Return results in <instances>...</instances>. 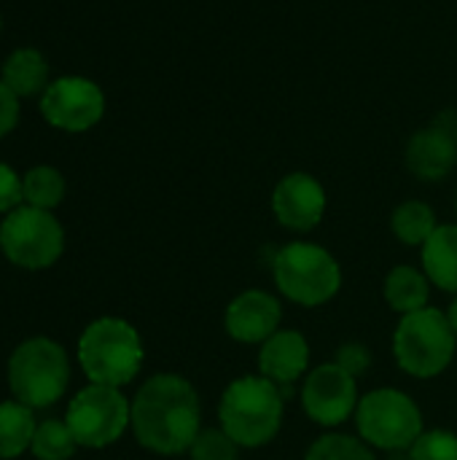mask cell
Listing matches in <instances>:
<instances>
[{
  "label": "cell",
  "instance_id": "cell-23",
  "mask_svg": "<svg viewBox=\"0 0 457 460\" xmlns=\"http://www.w3.org/2000/svg\"><path fill=\"white\" fill-rule=\"evenodd\" d=\"M304 460H377L366 442L345 434H326L312 442Z\"/></svg>",
  "mask_w": 457,
  "mask_h": 460
},
{
  "label": "cell",
  "instance_id": "cell-28",
  "mask_svg": "<svg viewBox=\"0 0 457 460\" xmlns=\"http://www.w3.org/2000/svg\"><path fill=\"white\" fill-rule=\"evenodd\" d=\"M19 97L0 78V137L13 132V127L19 124Z\"/></svg>",
  "mask_w": 457,
  "mask_h": 460
},
{
  "label": "cell",
  "instance_id": "cell-10",
  "mask_svg": "<svg viewBox=\"0 0 457 460\" xmlns=\"http://www.w3.org/2000/svg\"><path fill=\"white\" fill-rule=\"evenodd\" d=\"M40 116L62 132H86L105 116V94L92 78L59 75L40 94Z\"/></svg>",
  "mask_w": 457,
  "mask_h": 460
},
{
  "label": "cell",
  "instance_id": "cell-21",
  "mask_svg": "<svg viewBox=\"0 0 457 460\" xmlns=\"http://www.w3.org/2000/svg\"><path fill=\"white\" fill-rule=\"evenodd\" d=\"M24 189V202L40 210H54L65 199V178L57 167L38 164L24 172L22 178Z\"/></svg>",
  "mask_w": 457,
  "mask_h": 460
},
{
  "label": "cell",
  "instance_id": "cell-8",
  "mask_svg": "<svg viewBox=\"0 0 457 460\" xmlns=\"http://www.w3.org/2000/svg\"><path fill=\"white\" fill-rule=\"evenodd\" d=\"M3 253L11 264L22 270H46L65 251L62 224L51 216V210H40L32 205H19L5 213L0 224Z\"/></svg>",
  "mask_w": 457,
  "mask_h": 460
},
{
  "label": "cell",
  "instance_id": "cell-1",
  "mask_svg": "<svg viewBox=\"0 0 457 460\" xmlns=\"http://www.w3.org/2000/svg\"><path fill=\"white\" fill-rule=\"evenodd\" d=\"M199 396L180 375H154L132 402L135 439L156 456L189 453L199 437Z\"/></svg>",
  "mask_w": 457,
  "mask_h": 460
},
{
  "label": "cell",
  "instance_id": "cell-19",
  "mask_svg": "<svg viewBox=\"0 0 457 460\" xmlns=\"http://www.w3.org/2000/svg\"><path fill=\"white\" fill-rule=\"evenodd\" d=\"M35 418L32 410L22 402H3L0 404V458H19L24 450L32 447L35 437Z\"/></svg>",
  "mask_w": 457,
  "mask_h": 460
},
{
  "label": "cell",
  "instance_id": "cell-7",
  "mask_svg": "<svg viewBox=\"0 0 457 460\" xmlns=\"http://www.w3.org/2000/svg\"><path fill=\"white\" fill-rule=\"evenodd\" d=\"M358 434L366 445L396 453L409 450L423 434L420 407L396 388H377L358 402Z\"/></svg>",
  "mask_w": 457,
  "mask_h": 460
},
{
  "label": "cell",
  "instance_id": "cell-11",
  "mask_svg": "<svg viewBox=\"0 0 457 460\" xmlns=\"http://www.w3.org/2000/svg\"><path fill=\"white\" fill-rule=\"evenodd\" d=\"M302 407L318 426H342L358 410V385L337 364L312 369L302 385Z\"/></svg>",
  "mask_w": 457,
  "mask_h": 460
},
{
  "label": "cell",
  "instance_id": "cell-25",
  "mask_svg": "<svg viewBox=\"0 0 457 460\" xmlns=\"http://www.w3.org/2000/svg\"><path fill=\"white\" fill-rule=\"evenodd\" d=\"M409 460H457V434L453 431H423L409 447Z\"/></svg>",
  "mask_w": 457,
  "mask_h": 460
},
{
  "label": "cell",
  "instance_id": "cell-5",
  "mask_svg": "<svg viewBox=\"0 0 457 460\" xmlns=\"http://www.w3.org/2000/svg\"><path fill=\"white\" fill-rule=\"evenodd\" d=\"M457 334L447 313L426 307L409 315H401V323L393 334V353L399 367L420 380L442 375L455 358Z\"/></svg>",
  "mask_w": 457,
  "mask_h": 460
},
{
  "label": "cell",
  "instance_id": "cell-4",
  "mask_svg": "<svg viewBox=\"0 0 457 460\" xmlns=\"http://www.w3.org/2000/svg\"><path fill=\"white\" fill-rule=\"evenodd\" d=\"M70 383V364L62 345L46 337L22 342L8 358V388L30 410L57 404Z\"/></svg>",
  "mask_w": 457,
  "mask_h": 460
},
{
  "label": "cell",
  "instance_id": "cell-14",
  "mask_svg": "<svg viewBox=\"0 0 457 460\" xmlns=\"http://www.w3.org/2000/svg\"><path fill=\"white\" fill-rule=\"evenodd\" d=\"M283 307L277 296L250 288L234 296L226 307V332L242 345H264L275 332H280Z\"/></svg>",
  "mask_w": 457,
  "mask_h": 460
},
{
  "label": "cell",
  "instance_id": "cell-18",
  "mask_svg": "<svg viewBox=\"0 0 457 460\" xmlns=\"http://www.w3.org/2000/svg\"><path fill=\"white\" fill-rule=\"evenodd\" d=\"M431 299V280L409 264H399L385 278V302L399 315L426 310Z\"/></svg>",
  "mask_w": 457,
  "mask_h": 460
},
{
  "label": "cell",
  "instance_id": "cell-6",
  "mask_svg": "<svg viewBox=\"0 0 457 460\" xmlns=\"http://www.w3.org/2000/svg\"><path fill=\"white\" fill-rule=\"evenodd\" d=\"M275 286L280 294L304 307H321L331 302L342 286V270L337 259L315 243H288L272 261Z\"/></svg>",
  "mask_w": 457,
  "mask_h": 460
},
{
  "label": "cell",
  "instance_id": "cell-12",
  "mask_svg": "<svg viewBox=\"0 0 457 460\" xmlns=\"http://www.w3.org/2000/svg\"><path fill=\"white\" fill-rule=\"evenodd\" d=\"M457 164V121L450 116L423 127L407 143V167L420 181H444Z\"/></svg>",
  "mask_w": 457,
  "mask_h": 460
},
{
  "label": "cell",
  "instance_id": "cell-32",
  "mask_svg": "<svg viewBox=\"0 0 457 460\" xmlns=\"http://www.w3.org/2000/svg\"><path fill=\"white\" fill-rule=\"evenodd\" d=\"M455 205H457V202H455Z\"/></svg>",
  "mask_w": 457,
  "mask_h": 460
},
{
  "label": "cell",
  "instance_id": "cell-3",
  "mask_svg": "<svg viewBox=\"0 0 457 460\" xmlns=\"http://www.w3.org/2000/svg\"><path fill=\"white\" fill-rule=\"evenodd\" d=\"M143 356L137 329L121 318H100L78 340L81 369L94 385L121 388L132 383L143 367Z\"/></svg>",
  "mask_w": 457,
  "mask_h": 460
},
{
  "label": "cell",
  "instance_id": "cell-22",
  "mask_svg": "<svg viewBox=\"0 0 457 460\" xmlns=\"http://www.w3.org/2000/svg\"><path fill=\"white\" fill-rule=\"evenodd\" d=\"M78 442L65 420H43L32 437V456L38 460H70Z\"/></svg>",
  "mask_w": 457,
  "mask_h": 460
},
{
  "label": "cell",
  "instance_id": "cell-20",
  "mask_svg": "<svg viewBox=\"0 0 457 460\" xmlns=\"http://www.w3.org/2000/svg\"><path fill=\"white\" fill-rule=\"evenodd\" d=\"M436 213L431 205L420 202V199H409V202H401L393 216H391V229L393 234L404 243V245H426L428 237L436 232Z\"/></svg>",
  "mask_w": 457,
  "mask_h": 460
},
{
  "label": "cell",
  "instance_id": "cell-24",
  "mask_svg": "<svg viewBox=\"0 0 457 460\" xmlns=\"http://www.w3.org/2000/svg\"><path fill=\"white\" fill-rule=\"evenodd\" d=\"M240 445L224 429H205L194 439L189 456L191 460H237Z\"/></svg>",
  "mask_w": 457,
  "mask_h": 460
},
{
  "label": "cell",
  "instance_id": "cell-2",
  "mask_svg": "<svg viewBox=\"0 0 457 460\" xmlns=\"http://www.w3.org/2000/svg\"><path fill=\"white\" fill-rule=\"evenodd\" d=\"M283 399L280 388L267 377H240L221 396V429L240 447H264L283 426Z\"/></svg>",
  "mask_w": 457,
  "mask_h": 460
},
{
  "label": "cell",
  "instance_id": "cell-29",
  "mask_svg": "<svg viewBox=\"0 0 457 460\" xmlns=\"http://www.w3.org/2000/svg\"><path fill=\"white\" fill-rule=\"evenodd\" d=\"M447 318H450V323H453V329H455V334H457V296H455V302L450 305V313H447Z\"/></svg>",
  "mask_w": 457,
  "mask_h": 460
},
{
  "label": "cell",
  "instance_id": "cell-9",
  "mask_svg": "<svg viewBox=\"0 0 457 460\" xmlns=\"http://www.w3.org/2000/svg\"><path fill=\"white\" fill-rule=\"evenodd\" d=\"M65 423L73 431L78 447L100 450L119 442L127 426H132V407L119 388L92 383L73 396Z\"/></svg>",
  "mask_w": 457,
  "mask_h": 460
},
{
  "label": "cell",
  "instance_id": "cell-30",
  "mask_svg": "<svg viewBox=\"0 0 457 460\" xmlns=\"http://www.w3.org/2000/svg\"><path fill=\"white\" fill-rule=\"evenodd\" d=\"M0 30H3V16H0Z\"/></svg>",
  "mask_w": 457,
  "mask_h": 460
},
{
  "label": "cell",
  "instance_id": "cell-16",
  "mask_svg": "<svg viewBox=\"0 0 457 460\" xmlns=\"http://www.w3.org/2000/svg\"><path fill=\"white\" fill-rule=\"evenodd\" d=\"M3 84L22 100V97H40L46 92L48 81V62L38 49H16L5 57L0 70Z\"/></svg>",
  "mask_w": 457,
  "mask_h": 460
},
{
  "label": "cell",
  "instance_id": "cell-27",
  "mask_svg": "<svg viewBox=\"0 0 457 460\" xmlns=\"http://www.w3.org/2000/svg\"><path fill=\"white\" fill-rule=\"evenodd\" d=\"M24 202V189L22 178L16 175L13 167L0 162V213H11Z\"/></svg>",
  "mask_w": 457,
  "mask_h": 460
},
{
  "label": "cell",
  "instance_id": "cell-26",
  "mask_svg": "<svg viewBox=\"0 0 457 460\" xmlns=\"http://www.w3.org/2000/svg\"><path fill=\"white\" fill-rule=\"evenodd\" d=\"M337 367H342L347 375L361 377L369 367H372V350L361 342H347L337 350Z\"/></svg>",
  "mask_w": 457,
  "mask_h": 460
},
{
  "label": "cell",
  "instance_id": "cell-13",
  "mask_svg": "<svg viewBox=\"0 0 457 460\" xmlns=\"http://www.w3.org/2000/svg\"><path fill=\"white\" fill-rule=\"evenodd\" d=\"M275 218L291 232H310L323 221L326 189L307 172L286 175L272 191Z\"/></svg>",
  "mask_w": 457,
  "mask_h": 460
},
{
  "label": "cell",
  "instance_id": "cell-17",
  "mask_svg": "<svg viewBox=\"0 0 457 460\" xmlns=\"http://www.w3.org/2000/svg\"><path fill=\"white\" fill-rule=\"evenodd\" d=\"M423 267L428 280L457 296V224H442L423 245Z\"/></svg>",
  "mask_w": 457,
  "mask_h": 460
},
{
  "label": "cell",
  "instance_id": "cell-15",
  "mask_svg": "<svg viewBox=\"0 0 457 460\" xmlns=\"http://www.w3.org/2000/svg\"><path fill=\"white\" fill-rule=\"evenodd\" d=\"M307 364H310V345L294 329L275 332L261 345V353H259L261 377L275 383L283 396H288L291 385L307 372Z\"/></svg>",
  "mask_w": 457,
  "mask_h": 460
},
{
  "label": "cell",
  "instance_id": "cell-31",
  "mask_svg": "<svg viewBox=\"0 0 457 460\" xmlns=\"http://www.w3.org/2000/svg\"><path fill=\"white\" fill-rule=\"evenodd\" d=\"M0 251H3V240H0Z\"/></svg>",
  "mask_w": 457,
  "mask_h": 460
}]
</instances>
